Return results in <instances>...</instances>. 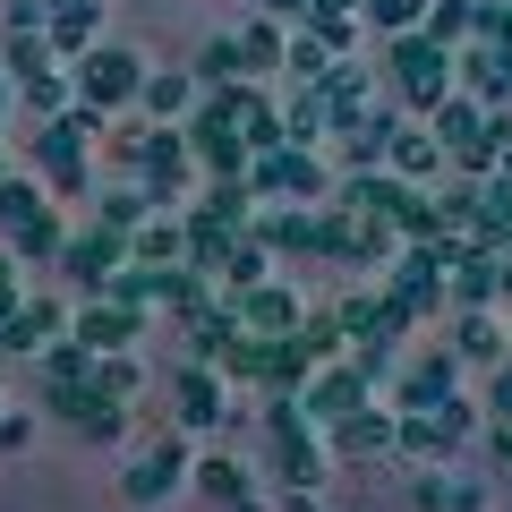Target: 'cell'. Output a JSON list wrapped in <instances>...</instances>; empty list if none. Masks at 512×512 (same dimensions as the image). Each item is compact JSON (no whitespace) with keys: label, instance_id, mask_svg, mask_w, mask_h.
<instances>
[{"label":"cell","instance_id":"15","mask_svg":"<svg viewBox=\"0 0 512 512\" xmlns=\"http://www.w3.org/2000/svg\"><path fill=\"white\" fill-rule=\"evenodd\" d=\"M461 359L453 350H436V359H419V367H402V384H393V410H436V402H453L461 393Z\"/></svg>","mask_w":512,"mask_h":512},{"label":"cell","instance_id":"45","mask_svg":"<svg viewBox=\"0 0 512 512\" xmlns=\"http://www.w3.org/2000/svg\"><path fill=\"white\" fill-rule=\"evenodd\" d=\"M0 410H9V402H0Z\"/></svg>","mask_w":512,"mask_h":512},{"label":"cell","instance_id":"24","mask_svg":"<svg viewBox=\"0 0 512 512\" xmlns=\"http://www.w3.org/2000/svg\"><path fill=\"white\" fill-rule=\"evenodd\" d=\"M163 308H171V316H188V325H205V316L222 308L214 282H205V265H163Z\"/></svg>","mask_w":512,"mask_h":512},{"label":"cell","instance_id":"6","mask_svg":"<svg viewBox=\"0 0 512 512\" xmlns=\"http://www.w3.org/2000/svg\"><path fill=\"white\" fill-rule=\"evenodd\" d=\"M188 470H197V461H188V427H171V436H154V444H137V453H128L120 495H128V504H163Z\"/></svg>","mask_w":512,"mask_h":512},{"label":"cell","instance_id":"14","mask_svg":"<svg viewBox=\"0 0 512 512\" xmlns=\"http://www.w3.org/2000/svg\"><path fill=\"white\" fill-rule=\"evenodd\" d=\"M248 231L274 256H325V214H308V205H274V214H256Z\"/></svg>","mask_w":512,"mask_h":512},{"label":"cell","instance_id":"3","mask_svg":"<svg viewBox=\"0 0 512 512\" xmlns=\"http://www.w3.org/2000/svg\"><path fill=\"white\" fill-rule=\"evenodd\" d=\"M248 188H256V197H274V205H316L333 188V171H325L316 146H274V154H256V163H248Z\"/></svg>","mask_w":512,"mask_h":512},{"label":"cell","instance_id":"9","mask_svg":"<svg viewBox=\"0 0 512 512\" xmlns=\"http://www.w3.org/2000/svg\"><path fill=\"white\" fill-rule=\"evenodd\" d=\"M231 419V393H222L214 367H180L171 376V427H188V436H205V427Z\"/></svg>","mask_w":512,"mask_h":512},{"label":"cell","instance_id":"12","mask_svg":"<svg viewBox=\"0 0 512 512\" xmlns=\"http://www.w3.org/2000/svg\"><path fill=\"white\" fill-rule=\"evenodd\" d=\"M69 333V308H52V299H18V308L0 316V359H35L43 342H60Z\"/></svg>","mask_w":512,"mask_h":512},{"label":"cell","instance_id":"16","mask_svg":"<svg viewBox=\"0 0 512 512\" xmlns=\"http://www.w3.org/2000/svg\"><path fill=\"white\" fill-rule=\"evenodd\" d=\"M231 308H239V325H248V333H291L299 316H308V308H299V299L282 291L274 274H265V282H248V291H231Z\"/></svg>","mask_w":512,"mask_h":512},{"label":"cell","instance_id":"32","mask_svg":"<svg viewBox=\"0 0 512 512\" xmlns=\"http://www.w3.org/2000/svg\"><path fill=\"white\" fill-rule=\"evenodd\" d=\"M461 26H478V9H470V0H427V26H419V35H436L444 52H453V43H461Z\"/></svg>","mask_w":512,"mask_h":512},{"label":"cell","instance_id":"41","mask_svg":"<svg viewBox=\"0 0 512 512\" xmlns=\"http://www.w3.org/2000/svg\"><path fill=\"white\" fill-rule=\"evenodd\" d=\"M265 18H308V0H265Z\"/></svg>","mask_w":512,"mask_h":512},{"label":"cell","instance_id":"5","mask_svg":"<svg viewBox=\"0 0 512 512\" xmlns=\"http://www.w3.org/2000/svg\"><path fill=\"white\" fill-rule=\"evenodd\" d=\"M393 43V86H402L410 111H436L444 86H453V52H444L436 35H384Z\"/></svg>","mask_w":512,"mask_h":512},{"label":"cell","instance_id":"11","mask_svg":"<svg viewBox=\"0 0 512 512\" xmlns=\"http://www.w3.org/2000/svg\"><path fill=\"white\" fill-rule=\"evenodd\" d=\"M60 265H69V282H77V291H103V282H111V274L128 265V231L94 222L86 239H69V248H60Z\"/></svg>","mask_w":512,"mask_h":512},{"label":"cell","instance_id":"18","mask_svg":"<svg viewBox=\"0 0 512 512\" xmlns=\"http://www.w3.org/2000/svg\"><path fill=\"white\" fill-rule=\"evenodd\" d=\"M128 256H137V265H188V222L154 205V214L128 231Z\"/></svg>","mask_w":512,"mask_h":512},{"label":"cell","instance_id":"43","mask_svg":"<svg viewBox=\"0 0 512 512\" xmlns=\"http://www.w3.org/2000/svg\"><path fill=\"white\" fill-rule=\"evenodd\" d=\"M231 512H265V504H256V495H248V504H231Z\"/></svg>","mask_w":512,"mask_h":512},{"label":"cell","instance_id":"19","mask_svg":"<svg viewBox=\"0 0 512 512\" xmlns=\"http://www.w3.org/2000/svg\"><path fill=\"white\" fill-rule=\"evenodd\" d=\"M69 419H77V436H86V444H128V402H120V393H103V384L77 393Z\"/></svg>","mask_w":512,"mask_h":512},{"label":"cell","instance_id":"13","mask_svg":"<svg viewBox=\"0 0 512 512\" xmlns=\"http://www.w3.org/2000/svg\"><path fill=\"white\" fill-rule=\"evenodd\" d=\"M325 436H333L325 453H342V461H367V453H393V444H402V419H393V410H367V402H359L350 419H333Z\"/></svg>","mask_w":512,"mask_h":512},{"label":"cell","instance_id":"38","mask_svg":"<svg viewBox=\"0 0 512 512\" xmlns=\"http://www.w3.org/2000/svg\"><path fill=\"white\" fill-rule=\"evenodd\" d=\"M444 504H453V512H487V487H470V478H444Z\"/></svg>","mask_w":512,"mask_h":512},{"label":"cell","instance_id":"22","mask_svg":"<svg viewBox=\"0 0 512 512\" xmlns=\"http://www.w3.org/2000/svg\"><path fill=\"white\" fill-rule=\"evenodd\" d=\"M453 359H470V367H504V359H512V350H504V325H495V308H461Z\"/></svg>","mask_w":512,"mask_h":512},{"label":"cell","instance_id":"1","mask_svg":"<svg viewBox=\"0 0 512 512\" xmlns=\"http://www.w3.org/2000/svg\"><path fill=\"white\" fill-rule=\"evenodd\" d=\"M94 111H60V120H35V163H43V188L52 197H77L86 188V146H94Z\"/></svg>","mask_w":512,"mask_h":512},{"label":"cell","instance_id":"39","mask_svg":"<svg viewBox=\"0 0 512 512\" xmlns=\"http://www.w3.org/2000/svg\"><path fill=\"white\" fill-rule=\"evenodd\" d=\"M487 410H495V419H512V359L495 367V384H487Z\"/></svg>","mask_w":512,"mask_h":512},{"label":"cell","instance_id":"2","mask_svg":"<svg viewBox=\"0 0 512 512\" xmlns=\"http://www.w3.org/2000/svg\"><path fill=\"white\" fill-rule=\"evenodd\" d=\"M146 94V60L128 52V43H94L86 60H77V111H120V103H137Z\"/></svg>","mask_w":512,"mask_h":512},{"label":"cell","instance_id":"28","mask_svg":"<svg viewBox=\"0 0 512 512\" xmlns=\"http://www.w3.org/2000/svg\"><path fill=\"white\" fill-rule=\"evenodd\" d=\"M9 248H18V265H26V256H60V248H69V231H60V214L43 205L35 222H18V231H9Z\"/></svg>","mask_w":512,"mask_h":512},{"label":"cell","instance_id":"7","mask_svg":"<svg viewBox=\"0 0 512 512\" xmlns=\"http://www.w3.org/2000/svg\"><path fill=\"white\" fill-rule=\"evenodd\" d=\"M367 393H376V376H367V367L350 359V350H342V359H325V367H316L308 384H299V402H308V419H316V427L350 419V410H359Z\"/></svg>","mask_w":512,"mask_h":512},{"label":"cell","instance_id":"34","mask_svg":"<svg viewBox=\"0 0 512 512\" xmlns=\"http://www.w3.org/2000/svg\"><path fill=\"white\" fill-rule=\"evenodd\" d=\"M197 77H205V86L239 77V43H231V35H214V43H205V60H197Z\"/></svg>","mask_w":512,"mask_h":512},{"label":"cell","instance_id":"37","mask_svg":"<svg viewBox=\"0 0 512 512\" xmlns=\"http://www.w3.org/2000/svg\"><path fill=\"white\" fill-rule=\"evenodd\" d=\"M504 60H512V52H487V60H470V86H478V94H504Z\"/></svg>","mask_w":512,"mask_h":512},{"label":"cell","instance_id":"40","mask_svg":"<svg viewBox=\"0 0 512 512\" xmlns=\"http://www.w3.org/2000/svg\"><path fill=\"white\" fill-rule=\"evenodd\" d=\"M274 512H325V504H316V487H291V495H282Z\"/></svg>","mask_w":512,"mask_h":512},{"label":"cell","instance_id":"26","mask_svg":"<svg viewBox=\"0 0 512 512\" xmlns=\"http://www.w3.org/2000/svg\"><path fill=\"white\" fill-rule=\"evenodd\" d=\"M43 205H52V188H35L26 171H9V180H0V239L18 231V222H35Z\"/></svg>","mask_w":512,"mask_h":512},{"label":"cell","instance_id":"36","mask_svg":"<svg viewBox=\"0 0 512 512\" xmlns=\"http://www.w3.org/2000/svg\"><path fill=\"white\" fill-rule=\"evenodd\" d=\"M26 444H35V419L26 410H0V453H26Z\"/></svg>","mask_w":512,"mask_h":512},{"label":"cell","instance_id":"30","mask_svg":"<svg viewBox=\"0 0 512 512\" xmlns=\"http://www.w3.org/2000/svg\"><path fill=\"white\" fill-rule=\"evenodd\" d=\"M94 384H103V393H137V384H146V367H137V350H94Z\"/></svg>","mask_w":512,"mask_h":512},{"label":"cell","instance_id":"42","mask_svg":"<svg viewBox=\"0 0 512 512\" xmlns=\"http://www.w3.org/2000/svg\"><path fill=\"white\" fill-rule=\"evenodd\" d=\"M9 103H18V86H9V77H0V120H9Z\"/></svg>","mask_w":512,"mask_h":512},{"label":"cell","instance_id":"20","mask_svg":"<svg viewBox=\"0 0 512 512\" xmlns=\"http://www.w3.org/2000/svg\"><path fill=\"white\" fill-rule=\"evenodd\" d=\"M384 171H402V180H444V146L436 128H393V146H384Z\"/></svg>","mask_w":512,"mask_h":512},{"label":"cell","instance_id":"27","mask_svg":"<svg viewBox=\"0 0 512 512\" xmlns=\"http://www.w3.org/2000/svg\"><path fill=\"white\" fill-rule=\"evenodd\" d=\"M367 35H419L427 26V0H359Z\"/></svg>","mask_w":512,"mask_h":512},{"label":"cell","instance_id":"4","mask_svg":"<svg viewBox=\"0 0 512 512\" xmlns=\"http://www.w3.org/2000/svg\"><path fill=\"white\" fill-rule=\"evenodd\" d=\"M128 163H137V188H146L154 205H171L188 180H197V146H188V128H163V120H154V137L128 146Z\"/></svg>","mask_w":512,"mask_h":512},{"label":"cell","instance_id":"21","mask_svg":"<svg viewBox=\"0 0 512 512\" xmlns=\"http://www.w3.org/2000/svg\"><path fill=\"white\" fill-rule=\"evenodd\" d=\"M188 478H197V495H205V504H222V512L256 495V470H248V461H231V453H205Z\"/></svg>","mask_w":512,"mask_h":512},{"label":"cell","instance_id":"44","mask_svg":"<svg viewBox=\"0 0 512 512\" xmlns=\"http://www.w3.org/2000/svg\"><path fill=\"white\" fill-rule=\"evenodd\" d=\"M0 180H9V154H0Z\"/></svg>","mask_w":512,"mask_h":512},{"label":"cell","instance_id":"23","mask_svg":"<svg viewBox=\"0 0 512 512\" xmlns=\"http://www.w3.org/2000/svg\"><path fill=\"white\" fill-rule=\"evenodd\" d=\"M231 43H239V77H274L282 60H291V35H282L274 18H248Z\"/></svg>","mask_w":512,"mask_h":512},{"label":"cell","instance_id":"17","mask_svg":"<svg viewBox=\"0 0 512 512\" xmlns=\"http://www.w3.org/2000/svg\"><path fill=\"white\" fill-rule=\"evenodd\" d=\"M43 35H52V52H60V60H86L94 43H103V0H60Z\"/></svg>","mask_w":512,"mask_h":512},{"label":"cell","instance_id":"8","mask_svg":"<svg viewBox=\"0 0 512 512\" xmlns=\"http://www.w3.org/2000/svg\"><path fill=\"white\" fill-rule=\"evenodd\" d=\"M470 419H478V410L461 402V393H453V402H436V410H402V453H419V461H453L461 444H470Z\"/></svg>","mask_w":512,"mask_h":512},{"label":"cell","instance_id":"10","mask_svg":"<svg viewBox=\"0 0 512 512\" xmlns=\"http://www.w3.org/2000/svg\"><path fill=\"white\" fill-rule=\"evenodd\" d=\"M69 333L86 350H137V333H146V308H128V299H94V308H69Z\"/></svg>","mask_w":512,"mask_h":512},{"label":"cell","instance_id":"25","mask_svg":"<svg viewBox=\"0 0 512 512\" xmlns=\"http://www.w3.org/2000/svg\"><path fill=\"white\" fill-rule=\"evenodd\" d=\"M137 103H146V120L180 128L188 111H197V77H180V69H171V77H154V69H146V94H137Z\"/></svg>","mask_w":512,"mask_h":512},{"label":"cell","instance_id":"35","mask_svg":"<svg viewBox=\"0 0 512 512\" xmlns=\"http://www.w3.org/2000/svg\"><path fill=\"white\" fill-rule=\"evenodd\" d=\"M282 69H299V77H308V86H316V77L333 69V52H325V43H316V35H308V43H291V60H282Z\"/></svg>","mask_w":512,"mask_h":512},{"label":"cell","instance_id":"29","mask_svg":"<svg viewBox=\"0 0 512 512\" xmlns=\"http://www.w3.org/2000/svg\"><path fill=\"white\" fill-rule=\"evenodd\" d=\"M325 128H333V111H325V94H299V103L291 111H282V137H291V146H316V137H325Z\"/></svg>","mask_w":512,"mask_h":512},{"label":"cell","instance_id":"31","mask_svg":"<svg viewBox=\"0 0 512 512\" xmlns=\"http://www.w3.org/2000/svg\"><path fill=\"white\" fill-rule=\"evenodd\" d=\"M18 103H26V120H60V111H69V86H60L52 69H43V77H18Z\"/></svg>","mask_w":512,"mask_h":512},{"label":"cell","instance_id":"33","mask_svg":"<svg viewBox=\"0 0 512 512\" xmlns=\"http://www.w3.org/2000/svg\"><path fill=\"white\" fill-rule=\"evenodd\" d=\"M146 214H154L146 188H103V214H94V222H111V231H137Z\"/></svg>","mask_w":512,"mask_h":512}]
</instances>
